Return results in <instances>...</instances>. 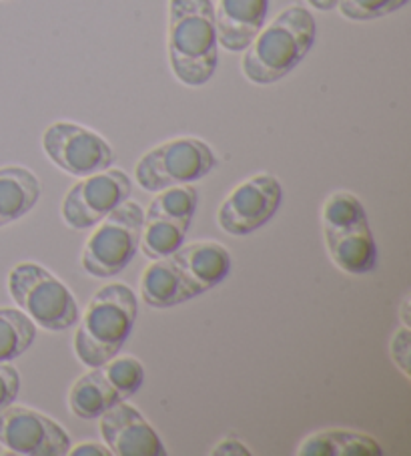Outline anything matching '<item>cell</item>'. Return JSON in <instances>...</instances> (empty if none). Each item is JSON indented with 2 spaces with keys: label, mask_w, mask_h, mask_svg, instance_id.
Returning a JSON list of instances; mask_svg holds the SVG:
<instances>
[{
  "label": "cell",
  "mask_w": 411,
  "mask_h": 456,
  "mask_svg": "<svg viewBox=\"0 0 411 456\" xmlns=\"http://www.w3.org/2000/svg\"><path fill=\"white\" fill-rule=\"evenodd\" d=\"M318 38L313 14L294 4L263 27L243 53V75L255 85H273L287 77Z\"/></svg>",
  "instance_id": "obj_1"
},
{
  "label": "cell",
  "mask_w": 411,
  "mask_h": 456,
  "mask_svg": "<svg viewBox=\"0 0 411 456\" xmlns=\"http://www.w3.org/2000/svg\"><path fill=\"white\" fill-rule=\"evenodd\" d=\"M169 62L187 86L211 81L219 65L215 6L211 0H169Z\"/></svg>",
  "instance_id": "obj_2"
},
{
  "label": "cell",
  "mask_w": 411,
  "mask_h": 456,
  "mask_svg": "<svg viewBox=\"0 0 411 456\" xmlns=\"http://www.w3.org/2000/svg\"><path fill=\"white\" fill-rule=\"evenodd\" d=\"M139 316V302L129 286L115 281L101 288L75 334V354L85 366L97 368L115 358Z\"/></svg>",
  "instance_id": "obj_3"
},
{
  "label": "cell",
  "mask_w": 411,
  "mask_h": 456,
  "mask_svg": "<svg viewBox=\"0 0 411 456\" xmlns=\"http://www.w3.org/2000/svg\"><path fill=\"white\" fill-rule=\"evenodd\" d=\"M9 292L19 310L49 332H62L78 322V304L70 289L46 267L35 262L14 265L9 273Z\"/></svg>",
  "instance_id": "obj_4"
},
{
  "label": "cell",
  "mask_w": 411,
  "mask_h": 456,
  "mask_svg": "<svg viewBox=\"0 0 411 456\" xmlns=\"http://www.w3.org/2000/svg\"><path fill=\"white\" fill-rule=\"evenodd\" d=\"M145 214L139 203L123 201L97 224V230L86 240L81 264L93 278H113L121 273L137 256Z\"/></svg>",
  "instance_id": "obj_5"
},
{
  "label": "cell",
  "mask_w": 411,
  "mask_h": 456,
  "mask_svg": "<svg viewBox=\"0 0 411 456\" xmlns=\"http://www.w3.org/2000/svg\"><path fill=\"white\" fill-rule=\"evenodd\" d=\"M217 167V157L205 141L197 137H177L157 145L141 157L134 177L149 193L173 185L193 183L207 177Z\"/></svg>",
  "instance_id": "obj_6"
},
{
  "label": "cell",
  "mask_w": 411,
  "mask_h": 456,
  "mask_svg": "<svg viewBox=\"0 0 411 456\" xmlns=\"http://www.w3.org/2000/svg\"><path fill=\"white\" fill-rule=\"evenodd\" d=\"M43 149L59 169L75 177L105 171L115 161L113 147L105 137L70 121L49 125L43 133Z\"/></svg>",
  "instance_id": "obj_7"
},
{
  "label": "cell",
  "mask_w": 411,
  "mask_h": 456,
  "mask_svg": "<svg viewBox=\"0 0 411 456\" xmlns=\"http://www.w3.org/2000/svg\"><path fill=\"white\" fill-rule=\"evenodd\" d=\"M133 181L121 169H105L83 177L62 200V219L73 230H89L131 198Z\"/></svg>",
  "instance_id": "obj_8"
},
{
  "label": "cell",
  "mask_w": 411,
  "mask_h": 456,
  "mask_svg": "<svg viewBox=\"0 0 411 456\" xmlns=\"http://www.w3.org/2000/svg\"><path fill=\"white\" fill-rule=\"evenodd\" d=\"M281 201V181L271 173H259L227 195L219 209V227L229 235L243 238L257 232L278 214Z\"/></svg>",
  "instance_id": "obj_9"
},
{
  "label": "cell",
  "mask_w": 411,
  "mask_h": 456,
  "mask_svg": "<svg viewBox=\"0 0 411 456\" xmlns=\"http://www.w3.org/2000/svg\"><path fill=\"white\" fill-rule=\"evenodd\" d=\"M0 446L22 456H65L73 444L67 430L46 414L11 404L0 412Z\"/></svg>",
  "instance_id": "obj_10"
},
{
  "label": "cell",
  "mask_w": 411,
  "mask_h": 456,
  "mask_svg": "<svg viewBox=\"0 0 411 456\" xmlns=\"http://www.w3.org/2000/svg\"><path fill=\"white\" fill-rule=\"evenodd\" d=\"M102 443L115 456H165L163 440L126 400L99 416Z\"/></svg>",
  "instance_id": "obj_11"
},
{
  "label": "cell",
  "mask_w": 411,
  "mask_h": 456,
  "mask_svg": "<svg viewBox=\"0 0 411 456\" xmlns=\"http://www.w3.org/2000/svg\"><path fill=\"white\" fill-rule=\"evenodd\" d=\"M269 0H219L215 9L217 41L229 53L247 49L265 27Z\"/></svg>",
  "instance_id": "obj_12"
},
{
  "label": "cell",
  "mask_w": 411,
  "mask_h": 456,
  "mask_svg": "<svg viewBox=\"0 0 411 456\" xmlns=\"http://www.w3.org/2000/svg\"><path fill=\"white\" fill-rule=\"evenodd\" d=\"M171 257L199 296L219 286L231 272V254L219 241L183 243Z\"/></svg>",
  "instance_id": "obj_13"
},
{
  "label": "cell",
  "mask_w": 411,
  "mask_h": 456,
  "mask_svg": "<svg viewBox=\"0 0 411 456\" xmlns=\"http://www.w3.org/2000/svg\"><path fill=\"white\" fill-rule=\"evenodd\" d=\"M323 240L331 262L342 272L366 276L377 267L379 251L367 222L343 232H323Z\"/></svg>",
  "instance_id": "obj_14"
},
{
  "label": "cell",
  "mask_w": 411,
  "mask_h": 456,
  "mask_svg": "<svg viewBox=\"0 0 411 456\" xmlns=\"http://www.w3.org/2000/svg\"><path fill=\"white\" fill-rule=\"evenodd\" d=\"M199 294L189 284L185 273L179 270L171 256L153 259L141 276V297L149 308H175V305L193 300Z\"/></svg>",
  "instance_id": "obj_15"
},
{
  "label": "cell",
  "mask_w": 411,
  "mask_h": 456,
  "mask_svg": "<svg viewBox=\"0 0 411 456\" xmlns=\"http://www.w3.org/2000/svg\"><path fill=\"white\" fill-rule=\"evenodd\" d=\"M43 187L33 171L20 165L0 167V227L25 217L41 200Z\"/></svg>",
  "instance_id": "obj_16"
},
{
  "label": "cell",
  "mask_w": 411,
  "mask_h": 456,
  "mask_svg": "<svg viewBox=\"0 0 411 456\" xmlns=\"http://www.w3.org/2000/svg\"><path fill=\"white\" fill-rule=\"evenodd\" d=\"M191 222L193 219L175 217L161 214V211L147 209L139 249L143 251L149 259H161L175 254V251L185 243Z\"/></svg>",
  "instance_id": "obj_17"
},
{
  "label": "cell",
  "mask_w": 411,
  "mask_h": 456,
  "mask_svg": "<svg viewBox=\"0 0 411 456\" xmlns=\"http://www.w3.org/2000/svg\"><path fill=\"white\" fill-rule=\"evenodd\" d=\"M118 403H123V400L118 398L115 388L109 384L101 366L91 368L68 390L70 412L83 420L99 419L101 414H105L109 408H113Z\"/></svg>",
  "instance_id": "obj_18"
},
{
  "label": "cell",
  "mask_w": 411,
  "mask_h": 456,
  "mask_svg": "<svg viewBox=\"0 0 411 456\" xmlns=\"http://www.w3.org/2000/svg\"><path fill=\"white\" fill-rule=\"evenodd\" d=\"M299 456H382L375 438L353 430H323L307 436L297 448Z\"/></svg>",
  "instance_id": "obj_19"
},
{
  "label": "cell",
  "mask_w": 411,
  "mask_h": 456,
  "mask_svg": "<svg viewBox=\"0 0 411 456\" xmlns=\"http://www.w3.org/2000/svg\"><path fill=\"white\" fill-rule=\"evenodd\" d=\"M36 324L17 308H0V364L12 362L33 346Z\"/></svg>",
  "instance_id": "obj_20"
},
{
  "label": "cell",
  "mask_w": 411,
  "mask_h": 456,
  "mask_svg": "<svg viewBox=\"0 0 411 456\" xmlns=\"http://www.w3.org/2000/svg\"><path fill=\"white\" fill-rule=\"evenodd\" d=\"M323 232H343L367 222V214L358 195L350 191H335L323 203L321 209Z\"/></svg>",
  "instance_id": "obj_21"
},
{
  "label": "cell",
  "mask_w": 411,
  "mask_h": 456,
  "mask_svg": "<svg viewBox=\"0 0 411 456\" xmlns=\"http://www.w3.org/2000/svg\"><path fill=\"white\" fill-rule=\"evenodd\" d=\"M101 370L121 400H129L143 387V364L134 356H118L117 354L115 358H110L101 366Z\"/></svg>",
  "instance_id": "obj_22"
},
{
  "label": "cell",
  "mask_w": 411,
  "mask_h": 456,
  "mask_svg": "<svg viewBox=\"0 0 411 456\" xmlns=\"http://www.w3.org/2000/svg\"><path fill=\"white\" fill-rule=\"evenodd\" d=\"M409 0H339L337 9L345 19L366 22L390 17L395 11L403 9Z\"/></svg>",
  "instance_id": "obj_23"
},
{
  "label": "cell",
  "mask_w": 411,
  "mask_h": 456,
  "mask_svg": "<svg viewBox=\"0 0 411 456\" xmlns=\"http://www.w3.org/2000/svg\"><path fill=\"white\" fill-rule=\"evenodd\" d=\"M20 390V374L11 362L0 364V412L14 404Z\"/></svg>",
  "instance_id": "obj_24"
},
{
  "label": "cell",
  "mask_w": 411,
  "mask_h": 456,
  "mask_svg": "<svg viewBox=\"0 0 411 456\" xmlns=\"http://www.w3.org/2000/svg\"><path fill=\"white\" fill-rule=\"evenodd\" d=\"M409 326H403L391 340V358L406 376H409Z\"/></svg>",
  "instance_id": "obj_25"
},
{
  "label": "cell",
  "mask_w": 411,
  "mask_h": 456,
  "mask_svg": "<svg viewBox=\"0 0 411 456\" xmlns=\"http://www.w3.org/2000/svg\"><path fill=\"white\" fill-rule=\"evenodd\" d=\"M68 454H77V456H109L110 451L107 448V444H99V443H81V444H75L70 446Z\"/></svg>",
  "instance_id": "obj_26"
},
{
  "label": "cell",
  "mask_w": 411,
  "mask_h": 456,
  "mask_svg": "<svg viewBox=\"0 0 411 456\" xmlns=\"http://www.w3.org/2000/svg\"><path fill=\"white\" fill-rule=\"evenodd\" d=\"M251 454L247 448H245L243 443H239V440L235 438H225L223 443L217 444L215 451H213V454Z\"/></svg>",
  "instance_id": "obj_27"
},
{
  "label": "cell",
  "mask_w": 411,
  "mask_h": 456,
  "mask_svg": "<svg viewBox=\"0 0 411 456\" xmlns=\"http://www.w3.org/2000/svg\"><path fill=\"white\" fill-rule=\"evenodd\" d=\"M307 3H310L313 9H318L321 12H329V11L335 9L339 0H307Z\"/></svg>",
  "instance_id": "obj_28"
}]
</instances>
